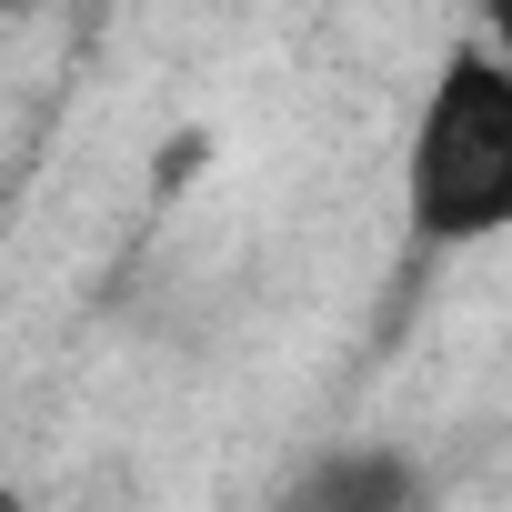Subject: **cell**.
Instances as JSON below:
<instances>
[{"label": "cell", "instance_id": "6da1fadb", "mask_svg": "<svg viewBox=\"0 0 512 512\" xmlns=\"http://www.w3.org/2000/svg\"><path fill=\"white\" fill-rule=\"evenodd\" d=\"M402 211H412V241L432 251L512 231V61L492 41H462L422 91V121L402 151Z\"/></svg>", "mask_w": 512, "mask_h": 512}, {"label": "cell", "instance_id": "7a4b0ae2", "mask_svg": "<svg viewBox=\"0 0 512 512\" xmlns=\"http://www.w3.org/2000/svg\"><path fill=\"white\" fill-rule=\"evenodd\" d=\"M272 512H412V462L392 442H352V452H322L312 472L282 482Z\"/></svg>", "mask_w": 512, "mask_h": 512}, {"label": "cell", "instance_id": "3957f363", "mask_svg": "<svg viewBox=\"0 0 512 512\" xmlns=\"http://www.w3.org/2000/svg\"><path fill=\"white\" fill-rule=\"evenodd\" d=\"M492 51H502V61H512V11H502V21H492Z\"/></svg>", "mask_w": 512, "mask_h": 512}]
</instances>
